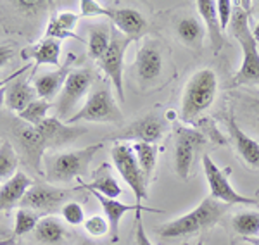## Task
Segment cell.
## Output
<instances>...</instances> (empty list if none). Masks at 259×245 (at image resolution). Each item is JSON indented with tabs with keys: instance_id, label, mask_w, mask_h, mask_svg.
Segmentation results:
<instances>
[{
	"instance_id": "ee69618b",
	"label": "cell",
	"mask_w": 259,
	"mask_h": 245,
	"mask_svg": "<svg viewBox=\"0 0 259 245\" xmlns=\"http://www.w3.org/2000/svg\"><path fill=\"white\" fill-rule=\"evenodd\" d=\"M252 30V35H254V38L259 40V19L256 21V24H254V28H250Z\"/></svg>"
},
{
	"instance_id": "1f68e13d",
	"label": "cell",
	"mask_w": 259,
	"mask_h": 245,
	"mask_svg": "<svg viewBox=\"0 0 259 245\" xmlns=\"http://www.w3.org/2000/svg\"><path fill=\"white\" fill-rule=\"evenodd\" d=\"M19 164V156L16 152L14 145H12L9 140L2 142L0 145V180H9V178L14 176L16 169H18Z\"/></svg>"
},
{
	"instance_id": "8992f818",
	"label": "cell",
	"mask_w": 259,
	"mask_h": 245,
	"mask_svg": "<svg viewBox=\"0 0 259 245\" xmlns=\"http://www.w3.org/2000/svg\"><path fill=\"white\" fill-rule=\"evenodd\" d=\"M124 119L119 106L116 104L112 92L104 80H97L92 86L87 102L78 113L69 118L66 124H76L78 121H90V123H112L121 124Z\"/></svg>"
},
{
	"instance_id": "d6986e66",
	"label": "cell",
	"mask_w": 259,
	"mask_h": 245,
	"mask_svg": "<svg viewBox=\"0 0 259 245\" xmlns=\"http://www.w3.org/2000/svg\"><path fill=\"white\" fill-rule=\"evenodd\" d=\"M74 54H68L66 57V62H62L61 68H57L56 71H45L40 74H31V83L35 86L36 93H38V99H44V101H52L57 95L61 93L62 86L66 83V78L68 74L73 71V64H74Z\"/></svg>"
},
{
	"instance_id": "3957f363",
	"label": "cell",
	"mask_w": 259,
	"mask_h": 245,
	"mask_svg": "<svg viewBox=\"0 0 259 245\" xmlns=\"http://www.w3.org/2000/svg\"><path fill=\"white\" fill-rule=\"evenodd\" d=\"M228 204L218 202L209 195L194 211L180 216V218L173 219V221H168L164 225L157 226V235L166 240H175L206 231L223 218V214L228 211Z\"/></svg>"
},
{
	"instance_id": "4fadbf2b",
	"label": "cell",
	"mask_w": 259,
	"mask_h": 245,
	"mask_svg": "<svg viewBox=\"0 0 259 245\" xmlns=\"http://www.w3.org/2000/svg\"><path fill=\"white\" fill-rule=\"evenodd\" d=\"M76 192L78 190L57 188L47 183H33L31 188L24 193L19 206L23 209L35 211V213H56Z\"/></svg>"
},
{
	"instance_id": "60d3db41",
	"label": "cell",
	"mask_w": 259,
	"mask_h": 245,
	"mask_svg": "<svg viewBox=\"0 0 259 245\" xmlns=\"http://www.w3.org/2000/svg\"><path fill=\"white\" fill-rule=\"evenodd\" d=\"M16 48H18V45H16L14 41L0 43V69H4L12 59H14Z\"/></svg>"
},
{
	"instance_id": "277c9868",
	"label": "cell",
	"mask_w": 259,
	"mask_h": 245,
	"mask_svg": "<svg viewBox=\"0 0 259 245\" xmlns=\"http://www.w3.org/2000/svg\"><path fill=\"white\" fill-rule=\"evenodd\" d=\"M218 93V76L209 68L195 71L187 81L182 95V107H180V119L183 123H195L197 118L209 109Z\"/></svg>"
},
{
	"instance_id": "b9f144b4",
	"label": "cell",
	"mask_w": 259,
	"mask_h": 245,
	"mask_svg": "<svg viewBox=\"0 0 259 245\" xmlns=\"http://www.w3.org/2000/svg\"><path fill=\"white\" fill-rule=\"evenodd\" d=\"M31 69V64H24V68H21L18 69V71H14L11 74V76H7V78H0V109H2V106H4V99H6V86L9 85V83L14 80V78H18L21 76V74H24L26 71H30Z\"/></svg>"
},
{
	"instance_id": "836d02e7",
	"label": "cell",
	"mask_w": 259,
	"mask_h": 245,
	"mask_svg": "<svg viewBox=\"0 0 259 245\" xmlns=\"http://www.w3.org/2000/svg\"><path fill=\"white\" fill-rule=\"evenodd\" d=\"M40 213H35L31 209H18L14 216V236H23L26 233L35 231L36 225L40 223Z\"/></svg>"
},
{
	"instance_id": "e0dca14e",
	"label": "cell",
	"mask_w": 259,
	"mask_h": 245,
	"mask_svg": "<svg viewBox=\"0 0 259 245\" xmlns=\"http://www.w3.org/2000/svg\"><path fill=\"white\" fill-rule=\"evenodd\" d=\"M102 16H106L112 26L132 41L142 38L149 28L147 19L142 16V12L130 7H102Z\"/></svg>"
},
{
	"instance_id": "5b68a950",
	"label": "cell",
	"mask_w": 259,
	"mask_h": 245,
	"mask_svg": "<svg viewBox=\"0 0 259 245\" xmlns=\"http://www.w3.org/2000/svg\"><path fill=\"white\" fill-rule=\"evenodd\" d=\"M102 149V143H94L71 152L49 154L44 157V178L49 183H69L89 171L94 156Z\"/></svg>"
},
{
	"instance_id": "ab89813d",
	"label": "cell",
	"mask_w": 259,
	"mask_h": 245,
	"mask_svg": "<svg viewBox=\"0 0 259 245\" xmlns=\"http://www.w3.org/2000/svg\"><path fill=\"white\" fill-rule=\"evenodd\" d=\"M135 245H152L149 240L147 233H145V226L142 221V213H135Z\"/></svg>"
},
{
	"instance_id": "d590c367",
	"label": "cell",
	"mask_w": 259,
	"mask_h": 245,
	"mask_svg": "<svg viewBox=\"0 0 259 245\" xmlns=\"http://www.w3.org/2000/svg\"><path fill=\"white\" fill-rule=\"evenodd\" d=\"M83 226H85L87 233L94 236V238H100V236L109 233V223H107L106 216H99V214L90 216V218L85 219Z\"/></svg>"
},
{
	"instance_id": "e575fe53",
	"label": "cell",
	"mask_w": 259,
	"mask_h": 245,
	"mask_svg": "<svg viewBox=\"0 0 259 245\" xmlns=\"http://www.w3.org/2000/svg\"><path fill=\"white\" fill-rule=\"evenodd\" d=\"M61 216L69 226H80L85 223V211L78 201H68L61 207Z\"/></svg>"
},
{
	"instance_id": "4dcf8cb0",
	"label": "cell",
	"mask_w": 259,
	"mask_h": 245,
	"mask_svg": "<svg viewBox=\"0 0 259 245\" xmlns=\"http://www.w3.org/2000/svg\"><path fill=\"white\" fill-rule=\"evenodd\" d=\"M132 147L137 156V161H139L142 173H144V176L149 180L150 174L154 173V168H156L157 147L154 143H144V142H135Z\"/></svg>"
},
{
	"instance_id": "8fae6325",
	"label": "cell",
	"mask_w": 259,
	"mask_h": 245,
	"mask_svg": "<svg viewBox=\"0 0 259 245\" xmlns=\"http://www.w3.org/2000/svg\"><path fill=\"white\" fill-rule=\"evenodd\" d=\"M0 6L6 7V9H0L2 26L9 23L12 18V21H18L16 24H24V35L30 40V33H28L26 26H30L31 33L35 35V31L40 28L38 21L45 12L50 11V7H54V4L45 2V0H16V2H2ZM12 30H14V26H12ZM12 30L9 33H12Z\"/></svg>"
},
{
	"instance_id": "f35d334b",
	"label": "cell",
	"mask_w": 259,
	"mask_h": 245,
	"mask_svg": "<svg viewBox=\"0 0 259 245\" xmlns=\"http://www.w3.org/2000/svg\"><path fill=\"white\" fill-rule=\"evenodd\" d=\"M80 14L81 18H97V16H102V6H99L94 0H81Z\"/></svg>"
},
{
	"instance_id": "7a4b0ae2",
	"label": "cell",
	"mask_w": 259,
	"mask_h": 245,
	"mask_svg": "<svg viewBox=\"0 0 259 245\" xmlns=\"http://www.w3.org/2000/svg\"><path fill=\"white\" fill-rule=\"evenodd\" d=\"M247 2H233V16L228 28L237 38L242 48V64L232 81V86H259V51L257 40L254 38L249 26V11L245 9Z\"/></svg>"
},
{
	"instance_id": "f546056e",
	"label": "cell",
	"mask_w": 259,
	"mask_h": 245,
	"mask_svg": "<svg viewBox=\"0 0 259 245\" xmlns=\"http://www.w3.org/2000/svg\"><path fill=\"white\" fill-rule=\"evenodd\" d=\"M232 228L244 238H256L259 235V213L257 211H242L232 218Z\"/></svg>"
},
{
	"instance_id": "f1b7e54d",
	"label": "cell",
	"mask_w": 259,
	"mask_h": 245,
	"mask_svg": "<svg viewBox=\"0 0 259 245\" xmlns=\"http://www.w3.org/2000/svg\"><path fill=\"white\" fill-rule=\"evenodd\" d=\"M89 56L99 61L111 43V26L107 23H97L89 28Z\"/></svg>"
},
{
	"instance_id": "f6af8a7d",
	"label": "cell",
	"mask_w": 259,
	"mask_h": 245,
	"mask_svg": "<svg viewBox=\"0 0 259 245\" xmlns=\"http://www.w3.org/2000/svg\"><path fill=\"white\" fill-rule=\"evenodd\" d=\"M14 243V236H11V238H0V245H12Z\"/></svg>"
},
{
	"instance_id": "44dd1931",
	"label": "cell",
	"mask_w": 259,
	"mask_h": 245,
	"mask_svg": "<svg viewBox=\"0 0 259 245\" xmlns=\"http://www.w3.org/2000/svg\"><path fill=\"white\" fill-rule=\"evenodd\" d=\"M61 40L56 38H41L36 43L30 45V47H24L21 51V57L24 61H33L35 66H33V73H36L38 66L41 64H52L61 68Z\"/></svg>"
},
{
	"instance_id": "d4e9b609",
	"label": "cell",
	"mask_w": 259,
	"mask_h": 245,
	"mask_svg": "<svg viewBox=\"0 0 259 245\" xmlns=\"http://www.w3.org/2000/svg\"><path fill=\"white\" fill-rule=\"evenodd\" d=\"M33 186V180L26 173L18 171L0 186V211H9L21 204L24 193Z\"/></svg>"
},
{
	"instance_id": "603a6c76",
	"label": "cell",
	"mask_w": 259,
	"mask_h": 245,
	"mask_svg": "<svg viewBox=\"0 0 259 245\" xmlns=\"http://www.w3.org/2000/svg\"><path fill=\"white\" fill-rule=\"evenodd\" d=\"M78 185H80L81 188L89 190V192H99L100 195L109 197V199H118L121 192H123V188L119 186L116 176L112 174L111 166L107 163H102L94 173H92L90 183H85L81 178H78Z\"/></svg>"
},
{
	"instance_id": "cb8c5ba5",
	"label": "cell",
	"mask_w": 259,
	"mask_h": 245,
	"mask_svg": "<svg viewBox=\"0 0 259 245\" xmlns=\"http://www.w3.org/2000/svg\"><path fill=\"white\" fill-rule=\"evenodd\" d=\"M81 19V14L71 11H54L52 16L49 18L47 30H45V38H56V40H64V38H74L85 41L81 36H78L74 33L78 21Z\"/></svg>"
},
{
	"instance_id": "c3c4849f",
	"label": "cell",
	"mask_w": 259,
	"mask_h": 245,
	"mask_svg": "<svg viewBox=\"0 0 259 245\" xmlns=\"http://www.w3.org/2000/svg\"><path fill=\"white\" fill-rule=\"evenodd\" d=\"M0 145H2V142H0Z\"/></svg>"
},
{
	"instance_id": "484cf974",
	"label": "cell",
	"mask_w": 259,
	"mask_h": 245,
	"mask_svg": "<svg viewBox=\"0 0 259 245\" xmlns=\"http://www.w3.org/2000/svg\"><path fill=\"white\" fill-rule=\"evenodd\" d=\"M197 11L206 24L207 35H209V43L214 54H218L225 45L223 30H221L218 9H216L214 0H197Z\"/></svg>"
},
{
	"instance_id": "83f0119b",
	"label": "cell",
	"mask_w": 259,
	"mask_h": 245,
	"mask_svg": "<svg viewBox=\"0 0 259 245\" xmlns=\"http://www.w3.org/2000/svg\"><path fill=\"white\" fill-rule=\"evenodd\" d=\"M177 35L187 47L200 48L202 40H204V28L197 18H194V16H185V18L178 19Z\"/></svg>"
},
{
	"instance_id": "d6a6232c",
	"label": "cell",
	"mask_w": 259,
	"mask_h": 245,
	"mask_svg": "<svg viewBox=\"0 0 259 245\" xmlns=\"http://www.w3.org/2000/svg\"><path fill=\"white\" fill-rule=\"evenodd\" d=\"M50 107H52V104H50L49 101L36 99V101H33L26 109H23L16 116H18V119L31 124V126H40V124L47 119V113H49Z\"/></svg>"
},
{
	"instance_id": "7402d4cb",
	"label": "cell",
	"mask_w": 259,
	"mask_h": 245,
	"mask_svg": "<svg viewBox=\"0 0 259 245\" xmlns=\"http://www.w3.org/2000/svg\"><path fill=\"white\" fill-rule=\"evenodd\" d=\"M38 99V93H36L35 86L31 83L30 76H21L14 78L9 85L6 86V106L9 107L11 111H14L16 114L21 113L23 109H26L28 106Z\"/></svg>"
},
{
	"instance_id": "5bb4252c",
	"label": "cell",
	"mask_w": 259,
	"mask_h": 245,
	"mask_svg": "<svg viewBox=\"0 0 259 245\" xmlns=\"http://www.w3.org/2000/svg\"><path fill=\"white\" fill-rule=\"evenodd\" d=\"M166 130H168L166 119L150 113L147 116H142V118L135 119L133 123H130L119 133L109 136V140H116V142L135 140V142H144V143H156L162 138Z\"/></svg>"
},
{
	"instance_id": "7bdbcfd3",
	"label": "cell",
	"mask_w": 259,
	"mask_h": 245,
	"mask_svg": "<svg viewBox=\"0 0 259 245\" xmlns=\"http://www.w3.org/2000/svg\"><path fill=\"white\" fill-rule=\"evenodd\" d=\"M249 6L252 7L250 12H252V14H256V16H259V0H256V2H249Z\"/></svg>"
},
{
	"instance_id": "9c48e42d",
	"label": "cell",
	"mask_w": 259,
	"mask_h": 245,
	"mask_svg": "<svg viewBox=\"0 0 259 245\" xmlns=\"http://www.w3.org/2000/svg\"><path fill=\"white\" fill-rule=\"evenodd\" d=\"M132 40L124 36L123 33L111 26V43L104 56L97 61L99 68L102 69L104 74L111 80L114 92L118 93L119 101L124 102V92H123V68H124V54H126L128 45Z\"/></svg>"
},
{
	"instance_id": "74e56055",
	"label": "cell",
	"mask_w": 259,
	"mask_h": 245,
	"mask_svg": "<svg viewBox=\"0 0 259 245\" xmlns=\"http://www.w3.org/2000/svg\"><path fill=\"white\" fill-rule=\"evenodd\" d=\"M200 126H202V131L204 135H206V138H207V135L211 136V140L214 143H220V145H227V140L221 136V133L216 130V126H214V123H212V119L209 118H204V121H200Z\"/></svg>"
},
{
	"instance_id": "6da1fadb",
	"label": "cell",
	"mask_w": 259,
	"mask_h": 245,
	"mask_svg": "<svg viewBox=\"0 0 259 245\" xmlns=\"http://www.w3.org/2000/svg\"><path fill=\"white\" fill-rule=\"evenodd\" d=\"M12 136V145L18 152L19 159L26 164V168L38 176H44V157L49 149H57L62 145L73 143L83 133L85 126L62 123L57 116L47 118L40 126L21 121L16 118H7Z\"/></svg>"
},
{
	"instance_id": "7c38bea8",
	"label": "cell",
	"mask_w": 259,
	"mask_h": 245,
	"mask_svg": "<svg viewBox=\"0 0 259 245\" xmlns=\"http://www.w3.org/2000/svg\"><path fill=\"white\" fill-rule=\"evenodd\" d=\"M202 168H204V174H206L207 185H209L211 190V197L216 199V201L223 202V204H242V206H256L259 204L257 201L250 197H245L237 192L232 186L228 180V174L223 171L221 168H218V164L211 159L207 154H204L202 157Z\"/></svg>"
},
{
	"instance_id": "bcb514c9",
	"label": "cell",
	"mask_w": 259,
	"mask_h": 245,
	"mask_svg": "<svg viewBox=\"0 0 259 245\" xmlns=\"http://www.w3.org/2000/svg\"><path fill=\"white\" fill-rule=\"evenodd\" d=\"M247 242H250L252 245H259V238H247Z\"/></svg>"
},
{
	"instance_id": "7dc6e473",
	"label": "cell",
	"mask_w": 259,
	"mask_h": 245,
	"mask_svg": "<svg viewBox=\"0 0 259 245\" xmlns=\"http://www.w3.org/2000/svg\"><path fill=\"white\" fill-rule=\"evenodd\" d=\"M78 245H95V243L90 242V240H81V243H78Z\"/></svg>"
},
{
	"instance_id": "52a82bcc",
	"label": "cell",
	"mask_w": 259,
	"mask_h": 245,
	"mask_svg": "<svg viewBox=\"0 0 259 245\" xmlns=\"http://www.w3.org/2000/svg\"><path fill=\"white\" fill-rule=\"evenodd\" d=\"M97 80V74H95L92 68L73 69L68 74V78H66V83L56 102L57 118H62L66 121L69 118H73L78 113V104L85 99V95L89 93V90L94 86V83Z\"/></svg>"
},
{
	"instance_id": "2e32d148",
	"label": "cell",
	"mask_w": 259,
	"mask_h": 245,
	"mask_svg": "<svg viewBox=\"0 0 259 245\" xmlns=\"http://www.w3.org/2000/svg\"><path fill=\"white\" fill-rule=\"evenodd\" d=\"M95 199L100 202V207L104 211L107 223H109V238L112 243H116L119 240V223L123 219V216L126 213H154V214H161L162 209H156V207H149L144 204H124L119 202L118 199H109L104 197L99 192H90Z\"/></svg>"
},
{
	"instance_id": "30bf717a",
	"label": "cell",
	"mask_w": 259,
	"mask_h": 245,
	"mask_svg": "<svg viewBox=\"0 0 259 245\" xmlns=\"http://www.w3.org/2000/svg\"><path fill=\"white\" fill-rule=\"evenodd\" d=\"M206 142V135L197 128L175 124V171L182 180L189 178L195 154Z\"/></svg>"
},
{
	"instance_id": "9a60e30c",
	"label": "cell",
	"mask_w": 259,
	"mask_h": 245,
	"mask_svg": "<svg viewBox=\"0 0 259 245\" xmlns=\"http://www.w3.org/2000/svg\"><path fill=\"white\" fill-rule=\"evenodd\" d=\"M162 48L157 41L147 40L137 52V59L133 62V69L137 78L144 86L154 85L162 74Z\"/></svg>"
},
{
	"instance_id": "ac0fdd59",
	"label": "cell",
	"mask_w": 259,
	"mask_h": 245,
	"mask_svg": "<svg viewBox=\"0 0 259 245\" xmlns=\"http://www.w3.org/2000/svg\"><path fill=\"white\" fill-rule=\"evenodd\" d=\"M223 121L227 124V130L230 133L233 147H235L237 154L242 157V161L245 164H249L250 168L259 169V142L254 140L252 136H249L247 131L242 130L232 107H228V111L223 114Z\"/></svg>"
},
{
	"instance_id": "8d00e7d4",
	"label": "cell",
	"mask_w": 259,
	"mask_h": 245,
	"mask_svg": "<svg viewBox=\"0 0 259 245\" xmlns=\"http://www.w3.org/2000/svg\"><path fill=\"white\" fill-rule=\"evenodd\" d=\"M216 9H218L221 30H227L233 16V2H230V0H218L216 2Z\"/></svg>"
},
{
	"instance_id": "ba28073f",
	"label": "cell",
	"mask_w": 259,
	"mask_h": 245,
	"mask_svg": "<svg viewBox=\"0 0 259 245\" xmlns=\"http://www.w3.org/2000/svg\"><path fill=\"white\" fill-rule=\"evenodd\" d=\"M111 157L114 163L116 169L121 174V178L124 180L130 188L135 193L137 204H142V201H147L149 192H147V178L142 173L137 156L133 152V147L124 142H116L114 147L111 149Z\"/></svg>"
},
{
	"instance_id": "ffe728a7",
	"label": "cell",
	"mask_w": 259,
	"mask_h": 245,
	"mask_svg": "<svg viewBox=\"0 0 259 245\" xmlns=\"http://www.w3.org/2000/svg\"><path fill=\"white\" fill-rule=\"evenodd\" d=\"M230 107L233 109L235 118L239 116L240 121L245 124V128L259 135V93L254 90L233 92Z\"/></svg>"
},
{
	"instance_id": "4316f807",
	"label": "cell",
	"mask_w": 259,
	"mask_h": 245,
	"mask_svg": "<svg viewBox=\"0 0 259 245\" xmlns=\"http://www.w3.org/2000/svg\"><path fill=\"white\" fill-rule=\"evenodd\" d=\"M33 235H35V238L40 243L59 245L68 236V230H66L64 223L59 218H56V216H45V218L40 219L38 225H36Z\"/></svg>"
}]
</instances>
